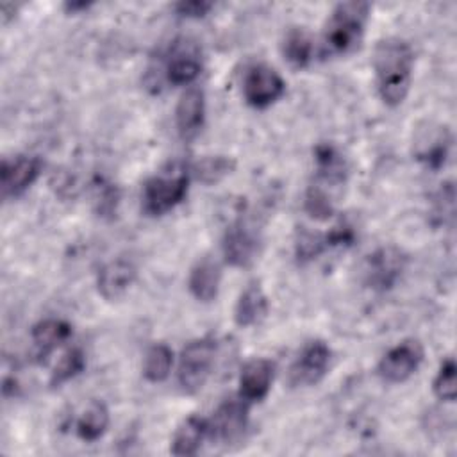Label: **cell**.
Here are the masks:
<instances>
[{
	"mask_svg": "<svg viewBox=\"0 0 457 457\" xmlns=\"http://www.w3.org/2000/svg\"><path fill=\"white\" fill-rule=\"evenodd\" d=\"M414 54L407 41L386 37L373 52V70L378 96L386 105H400L411 87Z\"/></svg>",
	"mask_w": 457,
	"mask_h": 457,
	"instance_id": "6da1fadb",
	"label": "cell"
},
{
	"mask_svg": "<svg viewBox=\"0 0 457 457\" xmlns=\"http://www.w3.org/2000/svg\"><path fill=\"white\" fill-rule=\"evenodd\" d=\"M370 16L368 2H341L337 4L321 34V55L336 57L350 54L359 46Z\"/></svg>",
	"mask_w": 457,
	"mask_h": 457,
	"instance_id": "7a4b0ae2",
	"label": "cell"
},
{
	"mask_svg": "<svg viewBox=\"0 0 457 457\" xmlns=\"http://www.w3.org/2000/svg\"><path fill=\"white\" fill-rule=\"evenodd\" d=\"M189 187V171L184 164L173 162L162 171L152 175L143 186V211L150 216H161L179 205Z\"/></svg>",
	"mask_w": 457,
	"mask_h": 457,
	"instance_id": "3957f363",
	"label": "cell"
},
{
	"mask_svg": "<svg viewBox=\"0 0 457 457\" xmlns=\"http://www.w3.org/2000/svg\"><path fill=\"white\" fill-rule=\"evenodd\" d=\"M216 348L212 337L195 339L182 348L177 378L184 393L191 395L204 387L216 361Z\"/></svg>",
	"mask_w": 457,
	"mask_h": 457,
	"instance_id": "277c9868",
	"label": "cell"
},
{
	"mask_svg": "<svg viewBox=\"0 0 457 457\" xmlns=\"http://www.w3.org/2000/svg\"><path fill=\"white\" fill-rule=\"evenodd\" d=\"M261 230L246 216L236 218L223 236V257L230 266H250L259 255Z\"/></svg>",
	"mask_w": 457,
	"mask_h": 457,
	"instance_id": "5b68a950",
	"label": "cell"
},
{
	"mask_svg": "<svg viewBox=\"0 0 457 457\" xmlns=\"http://www.w3.org/2000/svg\"><path fill=\"white\" fill-rule=\"evenodd\" d=\"M286 91L284 79L268 64H252L243 79V96L248 105L264 109L275 104Z\"/></svg>",
	"mask_w": 457,
	"mask_h": 457,
	"instance_id": "8992f818",
	"label": "cell"
},
{
	"mask_svg": "<svg viewBox=\"0 0 457 457\" xmlns=\"http://www.w3.org/2000/svg\"><path fill=\"white\" fill-rule=\"evenodd\" d=\"M248 405L239 395L223 400L209 420V437L223 445L241 439L248 427Z\"/></svg>",
	"mask_w": 457,
	"mask_h": 457,
	"instance_id": "52a82bcc",
	"label": "cell"
},
{
	"mask_svg": "<svg viewBox=\"0 0 457 457\" xmlns=\"http://www.w3.org/2000/svg\"><path fill=\"white\" fill-rule=\"evenodd\" d=\"M423 362V346L416 339H403L389 348L378 362V375L391 384L407 380Z\"/></svg>",
	"mask_w": 457,
	"mask_h": 457,
	"instance_id": "ba28073f",
	"label": "cell"
},
{
	"mask_svg": "<svg viewBox=\"0 0 457 457\" xmlns=\"http://www.w3.org/2000/svg\"><path fill=\"white\" fill-rule=\"evenodd\" d=\"M330 348L321 339L307 341L289 370L293 386H312L323 378L330 364Z\"/></svg>",
	"mask_w": 457,
	"mask_h": 457,
	"instance_id": "9c48e42d",
	"label": "cell"
},
{
	"mask_svg": "<svg viewBox=\"0 0 457 457\" xmlns=\"http://www.w3.org/2000/svg\"><path fill=\"white\" fill-rule=\"evenodd\" d=\"M405 268L403 253L395 246H382L368 255L364 266L366 284L375 291L391 289Z\"/></svg>",
	"mask_w": 457,
	"mask_h": 457,
	"instance_id": "30bf717a",
	"label": "cell"
},
{
	"mask_svg": "<svg viewBox=\"0 0 457 457\" xmlns=\"http://www.w3.org/2000/svg\"><path fill=\"white\" fill-rule=\"evenodd\" d=\"M43 162L36 155L5 157L0 168V184L4 198H16L25 193L39 177Z\"/></svg>",
	"mask_w": 457,
	"mask_h": 457,
	"instance_id": "8fae6325",
	"label": "cell"
},
{
	"mask_svg": "<svg viewBox=\"0 0 457 457\" xmlns=\"http://www.w3.org/2000/svg\"><path fill=\"white\" fill-rule=\"evenodd\" d=\"M202 71L200 50L187 41H175L166 62V79L175 86L191 84Z\"/></svg>",
	"mask_w": 457,
	"mask_h": 457,
	"instance_id": "7c38bea8",
	"label": "cell"
},
{
	"mask_svg": "<svg viewBox=\"0 0 457 457\" xmlns=\"http://www.w3.org/2000/svg\"><path fill=\"white\" fill-rule=\"evenodd\" d=\"M275 366L270 359L253 357L250 359L239 375V396L248 402H261L266 398L273 382Z\"/></svg>",
	"mask_w": 457,
	"mask_h": 457,
	"instance_id": "4fadbf2b",
	"label": "cell"
},
{
	"mask_svg": "<svg viewBox=\"0 0 457 457\" xmlns=\"http://www.w3.org/2000/svg\"><path fill=\"white\" fill-rule=\"evenodd\" d=\"M205 121V95L200 87H187L175 109V123L182 139H193Z\"/></svg>",
	"mask_w": 457,
	"mask_h": 457,
	"instance_id": "5bb4252c",
	"label": "cell"
},
{
	"mask_svg": "<svg viewBox=\"0 0 457 457\" xmlns=\"http://www.w3.org/2000/svg\"><path fill=\"white\" fill-rule=\"evenodd\" d=\"M136 278V268L127 259H114L104 264L96 277L98 291L107 300H116L132 286Z\"/></svg>",
	"mask_w": 457,
	"mask_h": 457,
	"instance_id": "9a60e30c",
	"label": "cell"
},
{
	"mask_svg": "<svg viewBox=\"0 0 457 457\" xmlns=\"http://www.w3.org/2000/svg\"><path fill=\"white\" fill-rule=\"evenodd\" d=\"M71 336V325L64 320L48 318L32 327L30 337L34 345V357L37 362H43L48 353H52L57 346L66 343Z\"/></svg>",
	"mask_w": 457,
	"mask_h": 457,
	"instance_id": "2e32d148",
	"label": "cell"
},
{
	"mask_svg": "<svg viewBox=\"0 0 457 457\" xmlns=\"http://www.w3.org/2000/svg\"><path fill=\"white\" fill-rule=\"evenodd\" d=\"M205 437H209V420L198 414H191L186 420H182L177 427L171 437L170 452L180 457L195 455L200 450Z\"/></svg>",
	"mask_w": 457,
	"mask_h": 457,
	"instance_id": "e0dca14e",
	"label": "cell"
},
{
	"mask_svg": "<svg viewBox=\"0 0 457 457\" xmlns=\"http://www.w3.org/2000/svg\"><path fill=\"white\" fill-rule=\"evenodd\" d=\"M452 136L445 127H430L416 141L414 155L425 166L437 170L445 164L450 152Z\"/></svg>",
	"mask_w": 457,
	"mask_h": 457,
	"instance_id": "ac0fdd59",
	"label": "cell"
},
{
	"mask_svg": "<svg viewBox=\"0 0 457 457\" xmlns=\"http://www.w3.org/2000/svg\"><path fill=\"white\" fill-rule=\"evenodd\" d=\"M220 282H221L220 266L211 257H204L191 268L187 287H189V293L198 302H211L218 295Z\"/></svg>",
	"mask_w": 457,
	"mask_h": 457,
	"instance_id": "d6986e66",
	"label": "cell"
},
{
	"mask_svg": "<svg viewBox=\"0 0 457 457\" xmlns=\"http://www.w3.org/2000/svg\"><path fill=\"white\" fill-rule=\"evenodd\" d=\"M268 312V298L257 282H250L239 295L234 307V320L239 327L257 325Z\"/></svg>",
	"mask_w": 457,
	"mask_h": 457,
	"instance_id": "ffe728a7",
	"label": "cell"
},
{
	"mask_svg": "<svg viewBox=\"0 0 457 457\" xmlns=\"http://www.w3.org/2000/svg\"><path fill=\"white\" fill-rule=\"evenodd\" d=\"M282 55L295 68H305L312 61L314 45L309 32L302 27H291L282 39Z\"/></svg>",
	"mask_w": 457,
	"mask_h": 457,
	"instance_id": "44dd1931",
	"label": "cell"
},
{
	"mask_svg": "<svg viewBox=\"0 0 457 457\" xmlns=\"http://www.w3.org/2000/svg\"><path fill=\"white\" fill-rule=\"evenodd\" d=\"M77 436L86 441V443H93L96 439H100L107 427H109V409L104 402L100 400H93L86 411L80 414V418L77 420Z\"/></svg>",
	"mask_w": 457,
	"mask_h": 457,
	"instance_id": "7402d4cb",
	"label": "cell"
},
{
	"mask_svg": "<svg viewBox=\"0 0 457 457\" xmlns=\"http://www.w3.org/2000/svg\"><path fill=\"white\" fill-rule=\"evenodd\" d=\"M173 366V352L164 343L152 345L143 361V375L150 382H162L168 378Z\"/></svg>",
	"mask_w": 457,
	"mask_h": 457,
	"instance_id": "603a6c76",
	"label": "cell"
},
{
	"mask_svg": "<svg viewBox=\"0 0 457 457\" xmlns=\"http://www.w3.org/2000/svg\"><path fill=\"white\" fill-rule=\"evenodd\" d=\"M316 170L318 175L327 182H343L346 175V164L341 154L330 145H318L316 146Z\"/></svg>",
	"mask_w": 457,
	"mask_h": 457,
	"instance_id": "cb8c5ba5",
	"label": "cell"
},
{
	"mask_svg": "<svg viewBox=\"0 0 457 457\" xmlns=\"http://www.w3.org/2000/svg\"><path fill=\"white\" fill-rule=\"evenodd\" d=\"M86 366V355L80 348H70L64 352V355L57 361V364L54 366V371L50 375V386L52 387H59L64 382L71 380L73 377H77Z\"/></svg>",
	"mask_w": 457,
	"mask_h": 457,
	"instance_id": "d4e9b609",
	"label": "cell"
},
{
	"mask_svg": "<svg viewBox=\"0 0 457 457\" xmlns=\"http://www.w3.org/2000/svg\"><path fill=\"white\" fill-rule=\"evenodd\" d=\"M455 371H457V366H455L453 357H446L439 364V370H437V373L434 377V382H432L434 395L439 400H443V402H453L455 396H457Z\"/></svg>",
	"mask_w": 457,
	"mask_h": 457,
	"instance_id": "484cf974",
	"label": "cell"
},
{
	"mask_svg": "<svg viewBox=\"0 0 457 457\" xmlns=\"http://www.w3.org/2000/svg\"><path fill=\"white\" fill-rule=\"evenodd\" d=\"M303 207L316 220H328L334 212V205H332L328 195L318 186L309 187V191L305 195Z\"/></svg>",
	"mask_w": 457,
	"mask_h": 457,
	"instance_id": "4316f807",
	"label": "cell"
},
{
	"mask_svg": "<svg viewBox=\"0 0 457 457\" xmlns=\"http://www.w3.org/2000/svg\"><path fill=\"white\" fill-rule=\"evenodd\" d=\"M232 168V162L225 157H205L204 161L198 162L196 171L205 182H214L225 173H228Z\"/></svg>",
	"mask_w": 457,
	"mask_h": 457,
	"instance_id": "83f0119b",
	"label": "cell"
},
{
	"mask_svg": "<svg viewBox=\"0 0 457 457\" xmlns=\"http://www.w3.org/2000/svg\"><path fill=\"white\" fill-rule=\"evenodd\" d=\"M173 9L177 11V14H180L184 18H202L212 9V4L204 2V0H187V2L175 4Z\"/></svg>",
	"mask_w": 457,
	"mask_h": 457,
	"instance_id": "f1b7e54d",
	"label": "cell"
},
{
	"mask_svg": "<svg viewBox=\"0 0 457 457\" xmlns=\"http://www.w3.org/2000/svg\"><path fill=\"white\" fill-rule=\"evenodd\" d=\"M89 5H91V2H66V4H64V9L70 11V12H77V11L87 9Z\"/></svg>",
	"mask_w": 457,
	"mask_h": 457,
	"instance_id": "f546056e",
	"label": "cell"
}]
</instances>
